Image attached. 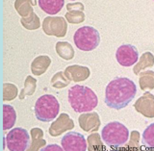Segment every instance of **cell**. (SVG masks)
I'll return each mask as SVG.
<instances>
[{"label":"cell","mask_w":154,"mask_h":151,"mask_svg":"<svg viewBox=\"0 0 154 151\" xmlns=\"http://www.w3.org/2000/svg\"><path fill=\"white\" fill-rule=\"evenodd\" d=\"M137 94L135 83L126 77H118L109 82L105 90V103L109 108H125Z\"/></svg>","instance_id":"obj_1"},{"label":"cell","mask_w":154,"mask_h":151,"mask_svg":"<svg viewBox=\"0 0 154 151\" xmlns=\"http://www.w3.org/2000/svg\"><path fill=\"white\" fill-rule=\"evenodd\" d=\"M69 102L76 113H88L97 106L98 99L89 87L75 85L69 90Z\"/></svg>","instance_id":"obj_2"},{"label":"cell","mask_w":154,"mask_h":151,"mask_svg":"<svg viewBox=\"0 0 154 151\" xmlns=\"http://www.w3.org/2000/svg\"><path fill=\"white\" fill-rule=\"evenodd\" d=\"M129 131L119 121H112L106 124L101 131V139L111 147H119L128 140Z\"/></svg>","instance_id":"obj_3"},{"label":"cell","mask_w":154,"mask_h":151,"mask_svg":"<svg viewBox=\"0 0 154 151\" xmlns=\"http://www.w3.org/2000/svg\"><path fill=\"white\" fill-rule=\"evenodd\" d=\"M60 104L55 96L45 94L38 97L35 104V115L38 120L49 122L54 120L59 115Z\"/></svg>","instance_id":"obj_4"},{"label":"cell","mask_w":154,"mask_h":151,"mask_svg":"<svg viewBox=\"0 0 154 151\" xmlns=\"http://www.w3.org/2000/svg\"><path fill=\"white\" fill-rule=\"evenodd\" d=\"M73 42L78 49L91 51L95 49L100 42L99 32L91 26H83L74 33Z\"/></svg>","instance_id":"obj_5"},{"label":"cell","mask_w":154,"mask_h":151,"mask_svg":"<svg viewBox=\"0 0 154 151\" xmlns=\"http://www.w3.org/2000/svg\"><path fill=\"white\" fill-rule=\"evenodd\" d=\"M5 140H6V144L9 150L25 151L29 147L30 137L25 129L17 127L12 129L7 134Z\"/></svg>","instance_id":"obj_6"},{"label":"cell","mask_w":154,"mask_h":151,"mask_svg":"<svg viewBox=\"0 0 154 151\" xmlns=\"http://www.w3.org/2000/svg\"><path fill=\"white\" fill-rule=\"evenodd\" d=\"M42 29L46 35L63 38L66 34L67 23L63 17H47L43 19Z\"/></svg>","instance_id":"obj_7"},{"label":"cell","mask_w":154,"mask_h":151,"mask_svg":"<svg viewBox=\"0 0 154 151\" xmlns=\"http://www.w3.org/2000/svg\"><path fill=\"white\" fill-rule=\"evenodd\" d=\"M62 147L65 151H86L88 149V143L85 137L77 132L66 133L62 140Z\"/></svg>","instance_id":"obj_8"},{"label":"cell","mask_w":154,"mask_h":151,"mask_svg":"<svg viewBox=\"0 0 154 151\" xmlns=\"http://www.w3.org/2000/svg\"><path fill=\"white\" fill-rule=\"evenodd\" d=\"M116 58L118 63L122 66H132L138 62V49L132 45H120L116 52Z\"/></svg>","instance_id":"obj_9"},{"label":"cell","mask_w":154,"mask_h":151,"mask_svg":"<svg viewBox=\"0 0 154 151\" xmlns=\"http://www.w3.org/2000/svg\"><path fill=\"white\" fill-rule=\"evenodd\" d=\"M134 108L138 113L146 118H154V95L150 92H144V94L135 102Z\"/></svg>","instance_id":"obj_10"},{"label":"cell","mask_w":154,"mask_h":151,"mask_svg":"<svg viewBox=\"0 0 154 151\" xmlns=\"http://www.w3.org/2000/svg\"><path fill=\"white\" fill-rule=\"evenodd\" d=\"M74 128V122L67 114H61L58 119L51 124L49 134L52 137H58L66 131Z\"/></svg>","instance_id":"obj_11"},{"label":"cell","mask_w":154,"mask_h":151,"mask_svg":"<svg viewBox=\"0 0 154 151\" xmlns=\"http://www.w3.org/2000/svg\"><path fill=\"white\" fill-rule=\"evenodd\" d=\"M79 125L86 132H96L100 126V119L97 113L83 114L79 116Z\"/></svg>","instance_id":"obj_12"},{"label":"cell","mask_w":154,"mask_h":151,"mask_svg":"<svg viewBox=\"0 0 154 151\" xmlns=\"http://www.w3.org/2000/svg\"><path fill=\"white\" fill-rule=\"evenodd\" d=\"M64 72L70 81H74V82L85 81L90 76V69L88 67L82 66H76V65L67 66Z\"/></svg>","instance_id":"obj_13"},{"label":"cell","mask_w":154,"mask_h":151,"mask_svg":"<svg viewBox=\"0 0 154 151\" xmlns=\"http://www.w3.org/2000/svg\"><path fill=\"white\" fill-rule=\"evenodd\" d=\"M51 64V59L46 55L37 57L31 64V71L34 75L40 76L47 70L48 66Z\"/></svg>","instance_id":"obj_14"},{"label":"cell","mask_w":154,"mask_h":151,"mask_svg":"<svg viewBox=\"0 0 154 151\" xmlns=\"http://www.w3.org/2000/svg\"><path fill=\"white\" fill-rule=\"evenodd\" d=\"M38 6L48 14H56L63 9L65 0H38Z\"/></svg>","instance_id":"obj_15"},{"label":"cell","mask_w":154,"mask_h":151,"mask_svg":"<svg viewBox=\"0 0 154 151\" xmlns=\"http://www.w3.org/2000/svg\"><path fill=\"white\" fill-rule=\"evenodd\" d=\"M17 113L14 107L8 104L3 105V129H11L16 123Z\"/></svg>","instance_id":"obj_16"},{"label":"cell","mask_w":154,"mask_h":151,"mask_svg":"<svg viewBox=\"0 0 154 151\" xmlns=\"http://www.w3.org/2000/svg\"><path fill=\"white\" fill-rule=\"evenodd\" d=\"M140 88L143 91H150L154 89V71L152 70H146L140 72Z\"/></svg>","instance_id":"obj_17"},{"label":"cell","mask_w":154,"mask_h":151,"mask_svg":"<svg viewBox=\"0 0 154 151\" xmlns=\"http://www.w3.org/2000/svg\"><path fill=\"white\" fill-rule=\"evenodd\" d=\"M56 52L65 60H71L74 57V49L67 42H58L56 43Z\"/></svg>","instance_id":"obj_18"},{"label":"cell","mask_w":154,"mask_h":151,"mask_svg":"<svg viewBox=\"0 0 154 151\" xmlns=\"http://www.w3.org/2000/svg\"><path fill=\"white\" fill-rule=\"evenodd\" d=\"M154 65V56L150 52H146L140 58V62L137 63V65L134 67V73L136 75H139L140 72L142 70L147 69V67H151Z\"/></svg>","instance_id":"obj_19"},{"label":"cell","mask_w":154,"mask_h":151,"mask_svg":"<svg viewBox=\"0 0 154 151\" xmlns=\"http://www.w3.org/2000/svg\"><path fill=\"white\" fill-rule=\"evenodd\" d=\"M32 135V143L30 150H38L43 145H45V140L42 139L43 132L40 128H33L31 130Z\"/></svg>","instance_id":"obj_20"},{"label":"cell","mask_w":154,"mask_h":151,"mask_svg":"<svg viewBox=\"0 0 154 151\" xmlns=\"http://www.w3.org/2000/svg\"><path fill=\"white\" fill-rule=\"evenodd\" d=\"M14 8L22 17H27L34 12L30 0H16Z\"/></svg>","instance_id":"obj_21"},{"label":"cell","mask_w":154,"mask_h":151,"mask_svg":"<svg viewBox=\"0 0 154 151\" xmlns=\"http://www.w3.org/2000/svg\"><path fill=\"white\" fill-rule=\"evenodd\" d=\"M20 22L23 27H25L28 30H36L41 26L40 18L35 13H32L30 16L27 17H22L20 19Z\"/></svg>","instance_id":"obj_22"},{"label":"cell","mask_w":154,"mask_h":151,"mask_svg":"<svg viewBox=\"0 0 154 151\" xmlns=\"http://www.w3.org/2000/svg\"><path fill=\"white\" fill-rule=\"evenodd\" d=\"M36 84L37 80L32 78L31 76H28L25 80V83H24V89H22L20 94H19V98L23 99L28 95L34 94V92L36 91Z\"/></svg>","instance_id":"obj_23"},{"label":"cell","mask_w":154,"mask_h":151,"mask_svg":"<svg viewBox=\"0 0 154 151\" xmlns=\"http://www.w3.org/2000/svg\"><path fill=\"white\" fill-rule=\"evenodd\" d=\"M69 83H70V80L66 77L65 72H63V71L56 73L51 79L52 86L54 88H57V89H62V88L69 86Z\"/></svg>","instance_id":"obj_24"},{"label":"cell","mask_w":154,"mask_h":151,"mask_svg":"<svg viewBox=\"0 0 154 151\" xmlns=\"http://www.w3.org/2000/svg\"><path fill=\"white\" fill-rule=\"evenodd\" d=\"M143 143L149 148H154V123L148 125L143 133Z\"/></svg>","instance_id":"obj_25"},{"label":"cell","mask_w":154,"mask_h":151,"mask_svg":"<svg viewBox=\"0 0 154 151\" xmlns=\"http://www.w3.org/2000/svg\"><path fill=\"white\" fill-rule=\"evenodd\" d=\"M66 18L71 24H78L85 20V14L83 11H69L66 14Z\"/></svg>","instance_id":"obj_26"},{"label":"cell","mask_w":154,"mask_h":151,"mask_svg":"<svg viewBox=\"0 0 154 151\" xmlns=\"http://www.w3.org/2000/svg\"><path fill=\"white\" fill-rule=\"evenodd\" d=\"M3 99L6 100H12L16 98L17 95V88L13 84H8L5 83L3 85Z\"/></svg>","instance_id":"obj_27"},{"label":"cell","mask_w":154,"mask_h":151,"mask_svg":"<svg viewBox=\"0 0 154 151\" xmlns=\"http://www.w3.org/2000/svg\"><path fill=\"white\" fill-rule=\"evenodd\" d=\"M88 143H89V150H94L96 147H103L102 143L100 142V136L97 133H94L93 135L89 136L88 138Z\"/></svg>","instance_id":"obj_28"},{"label":"cell","mask_w":154,"mask_h":151,"mask_svg":"<svg viewBox=\"0 0 154 151\" xmlns=\"http://www.w3.org/2000/svg\"><path fill=\"white\" fill-rule=\"evenodd\" d=\"M139 142H140V134L138 131H133L131 133V140L130 143L127 145L128 147H139Z\"/></svg>","instance_id":"obj_29"},{"label":"cell","mask_w":154,"mask_h":151,"mask_svg":"<svg viewBox=\"0 0 154 151\" xmlns=\"http://www.w3.org/2000/svg\"><path fill=\"white\" fill-rule=\"evenodd\" d=\"M66 9H67V11H84V5L80 2L67 4Z\"/></svg>","instance_id":"obj_30"},{"label":"cell","mask_w":154,"mask_h":151,"mask_svg":"<svg viewBox=\"0 0 154 151\" xmlns=\"http://www.w3.org/2000/svg\"><path fill=\"white\" fill-rule=\"evenodd\" d=\"M50 149H52V150H62L63 148H60L59 146H58V145H54V144H52V145H48V146L46 147V148H43L42 150H50Z\"/></svg>","instance_id":"obj_31"},{"label":"cell","mask_w":154,"mask_h":151,"mask_svg":"<svg viewBox=\"0 0 154 151\" xmlns=\"http://www.w3.org/2000/svg\"><path fill=\"white\" fill-rule=\"evenodd\" d=\"M30 1H31L32 6H35V5H37V0H30Z\"/></svg>","instance_id":"obj_32"},{"label":"cell","mask_w":154,"mask_h":151,"mask_svg":"<svg viewBox=\"0 0 154 151\" xmlns=\"http://www.w3.org/2000/svg\"><path fill=\"white\" fill-rule=\"evenodd\" d=\"M71 1H74V0H71Z\"/></svg>","instance_id":"obj_33"},{"label":"cell","mask_w":154,"mask_h":151,"mask_svg":"<svg viewBox=\"0 0 154 151\" xmlns=\"http://www.w3.org/2000/svg\"><path fill=\"white\" fill-rule=\"evenodd\" d=\"M153 1H154V0H153Z\"/></svg>","instance_id":"obj_34"}]
</instances>
